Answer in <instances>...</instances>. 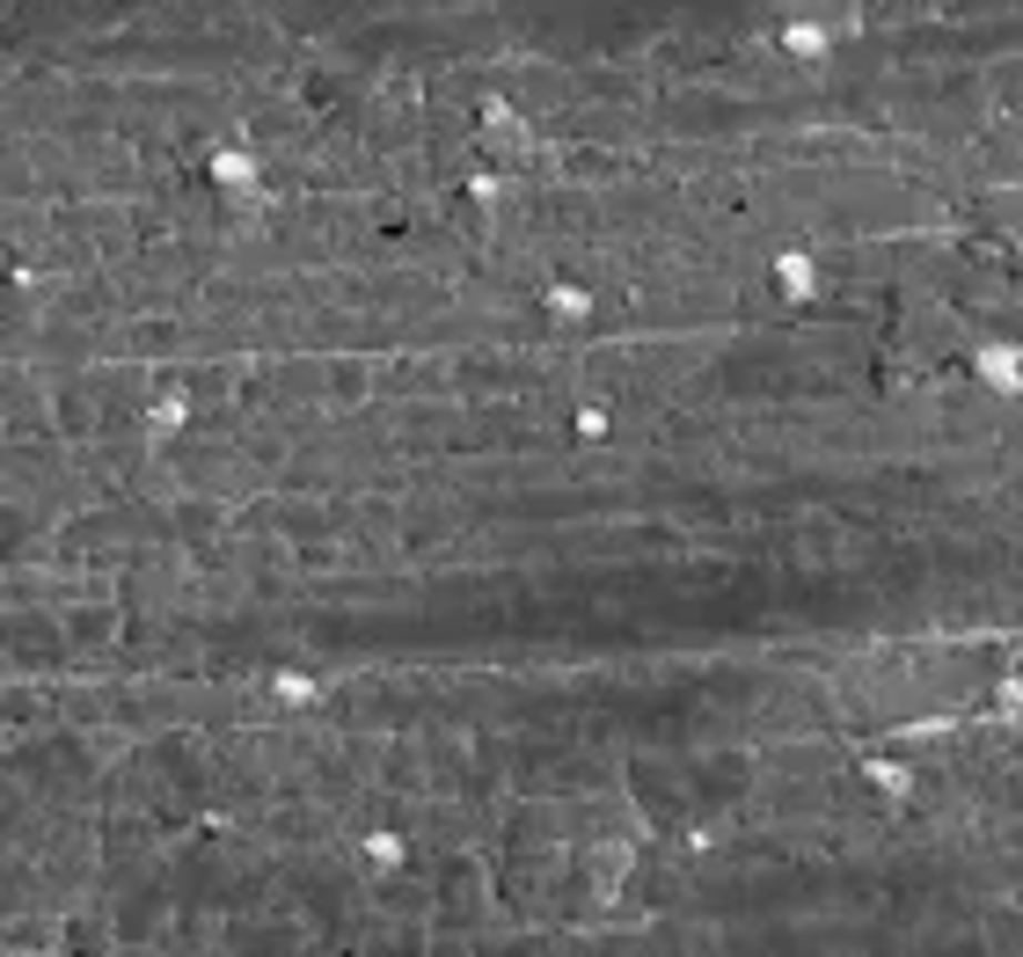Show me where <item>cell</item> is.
Here are the masks:
<instances>
[{"label": "cell", "mask_w": 1023, "mask_h": 957, "mask_svg": "<svg viewBox=\"0 0 1023 957\" xmlns=\"http://www.w3.org/2000/svg\"><path fill=\"white\" fill-rule=\"evenodd\" d=\"M483 154H497V161H527L534 154V124L519 118L512 103H483Z\"/></svg>", "instance_id": "obj_1"}, {"label": "cell", "mask_w": 1023, "mask_h": 957, "mask_svg": "<svg viewBox=\"0 0 1023 957\" xmlns=\"http://www.w3.org/2000/svg\"><path fill=\"white\" fill-rule=\"evenodd\" d=\"M636 870V848H629V840H600V848H592V855H585V877H592V899H615V891H621V877H629Z\"/></svg>", "instance_id": "obj_2"}, {"label": "cell", "mask_w": 1023, "mask_h": 957, "mask_svg": "<svg viewBox=\"0 0 1023 957\" xmlns=\"http://www.w3.org/2000/svg\"><path fill=\"white\" fill-rule=\"evenodd\" d=\"M776 44H782L790 59H819V52H833L841 37H833L827 16H797V22H782V30H776Z\"/></svg>", "instance_id": "obj_3"}, {"label": "cell", "mask_w": 1023, "mask_h": 957, "mask_svg": "<svg viewBox=\"0 0 1023 957\" xmlns=\"http://www.w3.org/2000/svg\"><path fill=\"white\" fill-rule=\"evenodd\" d=\"M980 373H987V387H1023V351H1009V344H987L980 351Z\"/></svg>", "instance_id": "obj_4"}, {"label": "cell", "mask_w": 1023, "mask_h": 957, "mask_svg": "<svg viewBox=\"0 0 1023 957\" xmlns=\"http://www.w3.org/2000/svg\"><path fill=\"white\" fill-rule=\"evenodd\" d=\"M212 175H220L227 191H242V183H256V154H249V147H220V154H212Z\"/></svg>", "instance_id": "obj_5"}, {"label": "cell", "mask_w": 1023, "mask_h": 957, "mask_svg": "<svg viewBox=\"0 0 1023 957\" xmlns=\"http://www.w3.org/2000/svg\"><path fill=\"white\" fill-rule=\"evenodd\" d=\"M183 417H191V402H183V395H161V402H154V410H146V432H154V439H161V432H176V424H183Z\"/></svg>", "instance_id": "obj_6"}, {"label": "cell", "mask_w": 1023, "mask_h": 957, "mask_svg": "<svg viewBox=\"0 0 1023 957\" xmlns=\"http://www.w3.org/2000/svg\"><path fill=\"white\" fill-rule=\"evenodd\" d=\"M366 863H373V870H395V863H403V840H395V834H373L366 840Z\"/></svg>", "instance_id": "obj_7"}, {"label": "cell", "mask_w": 1023, "mask_h": 957, "mask_svg": "<svg viewBox=\"0 0 1023 957\" xmlns=\"http://www.w3.org/2000/svg\"><path fill=\"white\" fill-rule=\"evenodd\" d=\"M271 687H278V702H315V679L307 673H278Z\"/></svg>", "instance_id": "obj_8"}, {"label": "cell", "mask_w": 1023, "mask_h": 957, "mask_svg": "<svg viewBox=\"0 0 1023 957\" xmlns=\"http://www.w3.org/2000/svg\"><path fill=\"white\" fill-rule=\"evenodd\" d=\"M776 271H782V285H790V293H812V263H804V256H782Z\"/></svg>", "instance_id": "obj_9"}, {"label": "cell", "mask_w": 1023, "mask_h": 957, "mask_svg": "<svg viewBox=\"0 0 1023 957\" xmlns=\"http://www.w3.org/2000/svg\"><path fill=\"white\" fill-rule=\"evenodd\" d=\"M870 783H878V789H892V797H906V767H892V760H870Z\"/></svg>", "instance_id": "obj_10"}, {"label": "cell", "mask_w": 1023, "mask_h": 957, "mask_svg": "<svg viewBox=\"0 0 1023 957\" xmlns=\"http://www.w3.org/2000/svg\"><path fill=\"white\" fill-rule=\"evenodd\" d=\"M1002 103H1009V118H1023V59L1002 73Z\"/></svg>", "instance_id": "obj_11"}, {"label": "cell", "mask_w": 1023, "mask_h": 957, "mask_svg": "<svg viewBox=\"0 0 1023 957\" xmlns=\"http://www.w3.org/2000/svg\"><path fill=\"white\" fill-rule=\"evenodd\" d=\"M548 308H556V314H585V308H592V300H585L578 285H556V293H548Z\"/></svg>", "instance_id": "obj_12"}, {"label": "cell", "mask_w": 1023, "mask_h": 957, "mask_svg": "<svg viewBox=\"0 0 1023 957\" xmlns=\"http://www.w3.org/2000/svg\"><path fill=\"white\" fill-rule=\"evenodd\" d=\"M607 432V410H578V439H600Z\"/></svg>", "instance_id": "obj_13"}]
</instances>
